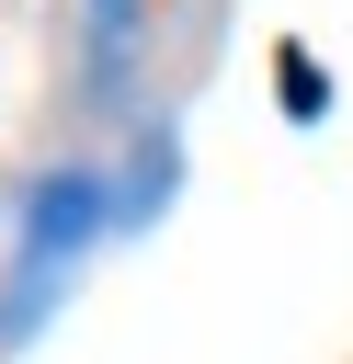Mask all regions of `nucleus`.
<instances>
[{
	"label": "nucleus",
	"mask_w": 353,
	"mask_h": 364,
	"mask_svg": "<svg viewBox=\"0 0 353 364\" xmlns=\"http://www.w3.org/2000/svg\"><path fill=\"white\" fill-rule=\"evenodd\" d=\"M125 80H137V0H80V91L125 102Z\"/></svg>",
	"instance_id": "2"
},
{
	"label": "nucleus",
	"mask_w": 353,
	"mask_h": 364,
	"mask_svg": "<svg viewBox=\"0 0 353 364\" xmlns=\"http://www.w3.org/2000/svg\"><path fill=\"white\" fill-rule=\"evenodd\" d=\"M102 216H114V193H102V171H46V182H23V216H11V330H34V307L68 284V262L102 239Z\"/></svg>",
	"instance_id": "1"
},
{
	"label": "nucleus",
	"mask_w": 353,
	"mask_h": 364,
	"mask_svg": "<svg viewBox=\"0 0 353 364\" xmlns=\"http://www.w3.org/2000/svg\"><path fill=\"white\" fill-rule=\"evenodd\" d=\"M285 102H296V114H319V102H330V91H319V68H307L296 46H285Z\"/></svg>",
	"instance_id": "3"
}]
</instances>
